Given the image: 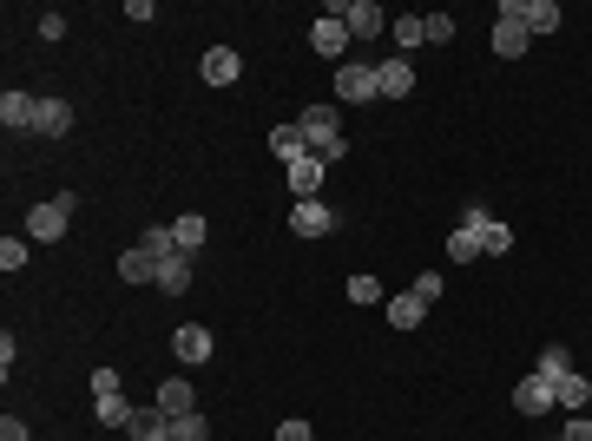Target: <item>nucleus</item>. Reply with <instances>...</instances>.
<instances>
[{
  "instance_id": "obj_30",
  "label": "nucleus",
  "mask_w": 592,
  "mask_h": 441,
  "mask_svg": "<svg viewBox=\"0 0 592 441\" xmlns=\"http://www.w3.org/2000/svg\"><path fill=\"white\" fill-rule=\"evenodd\" d=\"M349 303H382V277L356 270V277H349Z\"/></svg>"
},
{
  "instance_id": "obj_8",
  "label": "nucleus",
  "mask_w": 592,
  "mask_h": 441,
  "mask_svg": "<svg viewBox=\"0 0 592 441\" xmlns=\"http://www.w3.org/2000/svg\"><path fill=\"white\" fill-rule=\"evenodd\" d=\"M283 172H290V191H296V198H316V191H323V172H329V165H323L316 152H303V158H290Z\"/></svg>"
},
{
  "instance_id": "obj_4",
  "label": "nucleus",
  "mask_w": 592,
  "mask_h": 441,
  "mask_svg": "<svg viewBox=\"0 0 592 441\" xmlns=\"http://www.w3.org/2000/svg\"><path fill=\"white\" fill-rule=\"evenodd\" d=\"M329 14L349 27V40H382V27H389L375 0H329Z\"/></svg>"
},
{
  "instance_id": "obj_17",
  "label": "nucleus",
  "mask_w": 592,
  "mask_h": 441,
  "mask_svg": "<svg viewBox=\"0 0 592 441\" xmlns=\"http://www.w3.org/2000/svg\"><path fill=\"white\" fill-rule=\"evenodd\" d=\"M158 290H165V297H185V290H191V257L185 251L158 257Z\"/></svg>"
},
{
  "instance_id": "obj_21",
  "label": "nucleus",
  "mask_w": 592,
  "mask_h": 441,
  "mask_svg": "<svg viewBox=\"0 0 592 441\" xmlns=\"http://www.w3.org/2000/svg\"><path fill=\"white\" fill-rule=\"evenodd\" d=\"M33 112H40V99H33V93H7V99H0V126L33 132Z\"/></svg>"
},
{
  "instance_id": "obj_13",
  "label": "nucleus",
  "mask_w": 592,
  "mask_h": 441,
  "mask_svg": "<svg viewBox=\"0 0 592 441\" xmlns=\"http://www.w3.org/2000/svg\"><path fill=\"white\" fill-rule=\"evenodd\" d=\"M375 73H382V99H408V93H415V60H402V53L382 60Z\"/></svg>"
},
{
  "instance_id": "obj_10",
  "label": "nucleus",
  "mask_w": 592,
  "mask_h": 441,
  "mask_svg": "<svg viewBox=\"0 0 592 441\" xmlns=\"http://www.w3.org/2000/svg\"><path fill=\"white\" fill-rule=\"evenodd\" d=\"M389 40H395V53H415V47H428V14H395L389 20Z\"/></svg>"
},
{
  "instance_id": "obj_38",
  "label": "nucleus",
  "mask_w": 592,
  "mask_h": 441,
  "mask_svg": "<svg viewBox=\"0 0 592 441\" xmlns=\"http://www.w3.org/2000/svg\"><path fill=\"white\" fill-rule=\"evenodd\" d=\"M277 441H310V422H283V428H277Z\"/></svg>"
},
{
  "instance_id": "obj_35",
  "label": "nucleus",
  "mask_w": 592,
  "mask_h": 441,
  "mask_svg": "<svg viewBox=\"0 0 592 441\" xmlns=\"http://www.w3.org/2000/svg\"><path fill=\"white\" fill-rule=\"evenodd\" d=\"M93 395H125V389H119V376H112V369H93Z\"/></svg>"
},
{
  "instance_id": "obj_33",
  "label": "nucleus",
  "mask_w": 592,
  "mask_h": 441,
  "mask_svg": "<svg viewBox=\"0 0 592 441\" xmlns=\"http://www.w3.org/2000/svg\"><path fill=\"white\" fill-rule=\"evenodd\" d=\"M0 264H7V270L27 264V237H7V244H0Z\"/></svg>"
},
{
  "instance_id": "obj_27",
  "label": "nucleus",
  "mask_w": 592,
  "mask_h": 441,
  "mask_svg": "<svg viewBox=\"0 0 592 441\" xmlns=\"http://www.w3.org/2000/svg\"><path fill=\"white\" fill-rule=\"evenodd\" d=\"M566 369H573V349H566V343H546V349H540V369H533V376H546V382H560Z\"/></svg>"
},
{
  "instance_id": "obj_5",
  "label": "nucleus",
  "mask_w": 592,
  "mask_h": 441,
  "mask_svg": "<svg viewBox=\"0 0 592 441\" xmlns=\"http://www.w3.org/2000/svg\"><path fill=\"white\" fill-rule=\"evenodd\" d=\"M290 231L296 237H329V231H336V211H329L323 198H296V205H290Z\"/></svg>"
},
{
  "instance_id": "obj_12",
  "label": "nucleus",
  "mask_w": 592,
  "mask_h": 441,
  "mask_svg": "<svg viewBox=\"0 0 592 441\" xmlns=\"http://www.w3.org/2000/svg\"><path fill=\"white\" fill-rule=\"evenodd\" d=\"M33 132H40V139H66V132H73V106H66V99H40Z\"/></svg>"
},
{
  "instance_id": "obj_3",
  "label": "nucleus",
  "mask_w": 592,
  "mask_h": 441,
  "mask_svg": "<svg viewBox=\"0 0 592 441\" xmlns=\"http://www.w3.org/2000/svg\"><path fill=\"white\" fill-rule=\"evenodd\" d=\"M66 224H73V191H66V198H47V205H33V211H27V237H33V244H60Z\"/></svg>"
},
{
  "instance_id": "obj_22",
  "label": "nucleus",
  "mask_w": 592,
  "mask_h": 441,
  "mask_svg": "<svg viewBox=\"0 0 592 441\" xmlns=\"http://www.w3.org/2000/svg\"><path fill=\"white\" fill-rule=\"evenodd\" d=\"M527 40H533V33L520 27V20H494V53H500V60H520Z\"/></svg>"
},
{
  "instance_id": "obj_25",
  "label": "nucleus",
  "mask_w": 592,
  "mask_h": 441,
  "mask_svg": "<svg viewBox=\"0 0 592 441\" xmlns=\"http://www.w3.org/2000/svg\"><path fill=\"white\" fill-rule=\"evenodd\" d=\"M481 231H487V224H481ZM481 231H468V224L448 231V264H474V257H481Z\"/></svg>"
},
{
  "instance_id": "obj_9",
  "label": "nucleus",
  "mask_w": 592,
  "mask_h": 441,
  "mask_svg": "<svg viewBox=\"0 0 592 441\" xmlns=\"http://www.w3.org/2000/svg\"><path fill=\"white\" fill-rule=\"evenodd\" d=\"M586 402H592V382L579 376V369H566V376L553 382V409H566V415H586Z\"/></svg>"
},
{
  "instance_id": "obj_28",
  "label": "nucleus",
  "mask_w": 592,
  "mask_h": 441,
  "mask_svg": "<svg viewBox=\"0 0 592 441\" xmlns=\"http://www.w3.org/2000/svg\"><path fill=\"white\" fill-rule=\"evenodd\" d=\"M507 251H514V231H507L500 218H487V231H481V257H507Z\"/></svg>"
},
{
  "instance_id": "obj_16",
  "label": "nucleus",
  "mask_w": 592,
  "mask_h": 441,
  "mask_svg": "<svg viewBox=\"0 0 592 441\" xmlns=\"http://www.w3.org/2000/svg\"><path fill=\"white\" fill-rule=\"evenodd\" d=\"M520 27H527V33H560L566 27L560 0H527V7H520Z\"/></svg>"
},
{
  "instance_id": "obj_11",
  "label": "nucleus",
  "mask_w": 592,
  "mask_h": 441,
  "mask_svg": "<svg viewBox=\"0 0 592 441\" xmlns=\"http://www.w3.org/2000/svg\"><path fill=\"white\" fill-rule=\"evenodd\" d=\"M125 435H132V441H172V415L158 409V402H152V409H132Z\"/></svg>"
},
{
  "instance_id": "obj_31",
  "label": "nucleus",
  "mask_w": 592,
  "mask_h": 441,
  "mask_svg": "<svg viewBox=\"0 0 592 441\" xmlns=\"http://www.w3.org/2000/svg\"><path fill=\"white\" fill-rule=\"evenodd\" d=\"M139 244H145V251H152V257H172V251H178V237H172V224H152V231H145Z\"/></svg>"
},
{
  "instance_id": "obj_7",
  "label": "nucleus",
  "mask_w": 592,
  "mask_h": 441,
  "mask_svg": "<svg viewBox=\"0 0 592 441\" xmlns=\"http://www.w3.org/2000/svg\"><path fill=\"white\" fill-rule=\"evenodd\" d=\"M198 73H204V86H237V79H244V53L237 47H211Z\"/></svg>"
},
{
  "instance_id": "obj_23",
  "label": "nucleus",
  "mask_w": 592,
  "mask_h": 441,
  "mask_svg": "<svg viewBox=\"0 0 592 441\" xmlns=\"http://www.w3.org/2000/svg\"><path fill=\"white\" fill-rule=\"evenodd\" d=\"M270 152H277V165L303 158V152H310V145H303V126H270Z\"/></svg>"
},
{
  "instance_id": "obj_29",
  "label": "nucleus",
  "mask_w": 592,
  "mask_h": 441,
  "mask_svg": "<svg viewBox=\"0 0 592 441\" xmlns=\"http://www.w3.org/2000/svg\"><path fill=\"white\" fill-rule=\"evenodd\" d=\"M172 441H211V422L204 415H172Z\"/></svg>"
},
{
  "instance_id": "obj_37",
  "label": "nucleus",
  "mask_w": 592,
  "mask_h": 441,
  "mask_svg": "<svg viewBox=\"0 0 592 441\" xmlns=\"http://www.w3.org/2000/svg\"><path fill=\"white\" fill-rule=\"evenodd\" d=\"M0 441H33V435H27V422H14V415H7V422H0Z\"/></svg>"
},
{
  "instance_id": "obj_14",
  "label": "nucleus",
  "mask_w": 592,
  "mask_h": 441,
  "mask_svg": "<svg viewBox=\"0 0 592 441\" xmlns=\"http://www.w3.org/2000/svg\"><path fill=\"white\" fill-rule=\"evenodd\" d=\"M172 349H178V363H211V330L185 323V330H172Z\"/></svg>"
},
{
  "instance_id": "obj_6",
  "label": "nucleus",
  "mask_w": 592,
  "mask_h": 441,
  "mask_svg": "<svg viewBox=\"0 0 592 441\" xmlns=\"http://www.w3.org/2000/svg\"><path fill=\"white\" fill-rule=\"evenodd\" d=\"M310 47L323 53V60H336V66H343V53H349V27H343L336 14H329V7H323V20L310 27Z\"/></svg>"
},
{
  "instance_id": "obj_36",
  "label": "nucleus",
  "mask_w": 592,
  "mask_h": 441,
  "mask_svg": "<svg viewBox=\"0 0 592 441\" xmlns=\"http://www.w3.org/2000/svg\"><path fill=\"white\" fill-rule=\"evenodd\" d=\"M560 441H592V422H586V415H573V422H566V435Z\"/></svg>"
},
{
  "instance_id": "obj_1",
  "label": "nucleus",
  "mask_w": 592,
  "mask_h": 441,
  "mask_svg": "<svg viewBox=\"0 0 592 441\" xmlns=\"http://www.w3.org/2000/svg\"><path fill=\"white\" fill-rule=\"evenodd\" d=\"M296 126H303V145H310L323 165H336V158L349 152V139L336 132V126H343V119H336V106H303V112H296Z\"/></svg>"
},
{
  "instance_id": "obj_15",
  "label": "nucleus",
  "mask_w": 592,
  "mask_h": 441,
  "mask_svg": "<svg viewBox=\"0 0 592 441\" xmlns=\"http://www.w3.org/2000/svg\"><path fill=\"white\" fill-rule=\"evenodd\" d=\"M514 409H520V415H546V409H553V382H546V376L514 382Z\"/></svg>"
},
{
  "instance_id": "obj_18",
  "label": "nucleus",
  "mask_w": 592,
  "mask_h": 441,
  "mask_svg": "<svg viewBox=\"0 0 592 441\" xmlns=\"http://www.w3.org/2000/svg\"><path fill=\"white\" fill-rule=\"evenodd\" d=\"M119 277L125 284H158V257L145 244H132V251H119Z\"/></svg>"
},
{
  "instance_id": "obj_34",
  "label": "nucleus",
  "mask_w": 592,
  "mask_h": 441,
  "mask_svg": "<svg viewBox=\"0 0 592 441\" xmlns=\"http://www.w3.org/2000/svg\"><path fill=\"white\" fill-rule=\"evenodd\" d=\"M408 290H415L421 303H435V297H441V277H435V270H421V277H415V284H408Z\"/></svg>"
},
{
  "instance_id": "obj_19",
  "label": "nucleus",
  "mask_w": 592,
  "mask_h": 441,
  "mask_svg": "<svg viewBox=\"0 0 592 441\" xmlns=\"http://www.w3.org/2000/svg\"><path fill=\"white\" fill-rule=\"evenodd\" d=\"M382 310H389V323H395V330H421V323H428V303H421L415 290H402V297H389Z\"/></svg>"
},
{
  "instance_id": "obj_24",
  "label": "nucleus",
  "mask_w": 592,
  "mask_h": 441,
  "mask_svg": "<svg viewBox=\"0 0 592 441\" xmlns=\"http://www.w3.org/2000/svg\"><path fill=\"white\" fill-rule=\"evenodd\" d=\"M204 231H211V224H204L198 211H185V218L172 224V237H178V251H185V257H198V251H204Z\"/></svg>"
},
{
  "instance_id": "obj_20",
  "label": "nucleus",
  "mask_w": 592,
  "mask_h": 441,
  "mask_svg": "<svg viewBox=\"0 0 592 441\" xmlns=\"http://www.w3.org/2000/svg\"><path fill=\"white\" fill-rule=\"evenodd\" d=\"M158 409L165 415H198V389H191L185 376H172L165 389H158Z\"/></svg>"
},
{
  "instance_id": "obj_26",
  "label": "nucleus",
  "mask_w": 592,
  "mask_h": 441,
  "mask_svg": "<svg viewBox=\"0 0 592 441\" xmlns=\"http://www.w3.org/2000/svg\"><path fill=\"white\" fill-rule=\"evenodd\" d=\"M93 415H99V428H125L132 422V402L125 395H93Z\"/></svg>"
},
{
  "instance_id": "obj_32",
  "label": "nucleus",
  "mask_w": 592,
  "mask_h": 441,
  "mask_svg": "<svg viewBox=\"0 0 592 441\" xmlns=\"http://www.w3.org/2000/svg\"><path fill=\"white\" fill-rule=\"evenodd\" d=\"M454 40V14H428V47H448Z\"/></svg>"
},
{
  "instance_id": "obj_2",
  "label": "nucleus",
  "mask_w": 592,
  "mask_h": 441,
  "mask_svg": "<svg viewBox=\"0 0 592 441\" xmlns=\"http://www.w3.org/2000/svg\"><path fill=\"white\" fill-rule=\"evenodd\" d=\"M336 99H343V106H369V99H382V73L362 66V60H343V66H336Z\"/></svg>"
}]
</instances>
